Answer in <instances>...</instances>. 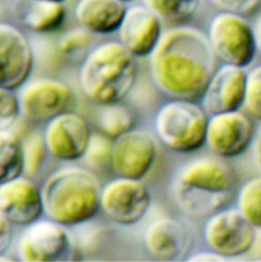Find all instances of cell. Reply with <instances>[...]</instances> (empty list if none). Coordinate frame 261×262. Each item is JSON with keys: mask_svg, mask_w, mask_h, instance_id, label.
<instances>
[{"mask_svg": "<svg viewBox=\"0 0 261 262\" xmlns=\"http://www.w3.org/2000/svg\"><path fill=\"white\" fill-rule=\"evenodd\" d=\"M152 82L172 99L201 102L216 70L207 35L189 26L164 32L149 56Z\"/></svg>", "mask_w": 261, "mask_h": 262, "instance_id": "6da1fadb", "label": "cell"}, {"mask_svg": "<svg viewBox=\"0 0 261 262\" xmlns=\"http://www.w3.org/2000/svg\"><path fill=\"white\" fill-rule=\"evenodd\" d=\"M235 188L236 176L230 165L218 159H201L178 172L172 194L181 211L203 219L226 208Z\"/></svg>", "mask_w": 261, "mask_h": 262, "instance_id": "7a4b0ae2", "label": "cell"}, {"mask_svg": "<svg viewBox=\"0 0 261 262\" xmlns=\"http://www.w3.org/2000/svg\"><path fill=\"white\" fill-rule=\"evenodd\" d=\"M136 59L118 41H107L92 49L79 70L84 96L101 106L121 103L136 84Z\"/></svg>", "mask_w": 261, "mask_h": 262, "instance_id": "3957f363", "label": "cell"}, {"mask_svg": "<svg viewBox=\"0 0 261 262\" xmlns=\"http://www.w3.org/2000/svg\"><path fill=\"white\" fill-rule=\"evenodd\" d=\"M101 191L91 171L78 167L60 168L41 187L44 215L67 228L85 223L101 209Z\"/></svg>", "mask_w": 261, "mask_h": 262, "instance_id": "277c9868", "label": "cell"}, {"mask_svg": "<svg viewBox=\"0 0 261 262\" xmlns=\"http://www.w3.org/2000/svg\"><path fill=\"white\" fill-rule=\"evenodd\" d=\"M209 117L201 104L173 99L157 114V136L170 151L180 154L194 152L206 144Z\"/></svg>", "mask_w": 261, "mask_h": 262, "instance_id": "5b68a950", "label": "cell"}, {"mask_svg": "<svg viewBox=\"0 0 261 262\" xmlns=\"http://www.w3.org/2000/svg\"><path fill=\"white\" fill-rule=\"evenodd\" d=\"M207 36L222 64L247 69L257 56L254 27L241 15L220 12L212 18Z\"/></svg>", "mask_w": 261, "mask_h": 262, "instance_id": "8992f818", "label": "cell"}, {"mask_svg": "<svg viewBox=\"0 0 261 262\" xmlns=\"http://www.w3.org/2000/svg\"><path fill=\"white\" fill-rule=\"evenodd\" d=\"M257 233L237 208H224L208 217L204 237L209 249L228 260L250 252Z\"/></svg>", "mask_w": 261, "mask_h": 262, "instance_id": "52a82bcc", "label": "cell"}, {"mask_svg": "<svg viewBox=\"0 0 261 262\" xmlns=\"http://www.w3.org/2000/svg\"><path fill=\"white\" fill-rule=\"evenodd\" d=\"M17 253L25 262L70 260L75 253V242L67 227L46 217L25 228Z\"/></svg>", "mask_w": 261, "mask_h": 262, "instance_id": "ba28073f", "label": "cell"}, {"mask_svg": "<svg viewBox=\"0 0 261 262\" xmlns=\"http://www.w3.org/2000/svg\"><path fill=\"white\" fill-rule=\"evenodd\" d=\"M150 203V191L141 180L118 177L101 191V209L113 223L121 226L142 220Z\"/></svg>", "mask_w": 261, "mask_h": 262, "instance_id": "9c48e42d", "label": "cell"}, {"mask_svg": "<svg viewBox=\"0 0 261 262\" xmlns=\"http://www.w3.org/2000/svg\"><path fill=\"white\" fill-rule=\"evenodd\" d=\"M35 55L29 39L18 27L0 23V87L16 92L30 79Z\"/></svg>", "mask_w": 261, "mask_h": 262, "instance_id": "30bf717a", "label": "cell"}, {"mask_svg": "<svg viewBox=\"0 0 261 262\" xmlns=\"http://www.w3.org/2000/svg\"><path fill=\"white\" fill-rule=\"evenodd\" d=\"M255 133L251 117L241 110L213 115L209 117L206 145L221 159H234L251 146Z\"/></svg>", "mask_w": 261, "mask_h": 262, "instance_id": "8fae6325", "label": "cell"}, {"mask_svg": "<svg viewBox=\"0 0 261 262\" xmlns=\"http://www.w3.org/2000/svg\"><path fill=\"white\" fill-rule=\"evenodd\" d=\"M18 94L20 111L27 120L47 123L69 111L73 100L70 87L58 79H36L28 82Z\"/></svg>", "mask_w": 261, "mask_h": 262, "instance_id": "7c38bea8", "label": "cell"}, {"mask_svg": "<svg viewBox=\"0 0 261 262\" xmlns=\"http://www.w3.org/2000/svg\"><path fill=\"white\" fill-rule=\"evenodd\" d=\"M92 135L87 120L69 111L46 123L43 137L52 157L62 162H74L84 157Z\"/></svg>", "mask_w": 261, "mask_h": 262, "instance_id": "4fadbf2b", "label": "cell"}, {"mask_svg": "<svg viewBox=\"0 0 261 262\" xmlns=\"http://www.w3.org/2000/svg\"><path fill=\"white\" fill-rule=\"evenodd\" d=\"M156 158V142L151 135L134 128L113 141L111 168L119 178L141 180Z\"/></svg>", "mask_w": 261, "mask_h": 262, "instance_id": "5bb4252c", "label": "cell"}, {"mask_svg": "<svg viewBox=\"0 0 261 262\" xmlns=\"http://www.w3.org/2000/svg\"><path fill=\"white\" fill-rule=\"evenodd\" d=\"M0 213L23 228L39 220L44 215L41 188L25 176L0 184Z\"/></svg>", "mask_w": 261, "mask_h": 262, "instance_id": "9a60e30c", "label": "cell"}, {"mask_svg": "<svg viewBox=\"0 0 261 262\" xmlns=\"http://www.w3.org/2000/svg\"><path fill=\"white\" fill-rule=\"evenodd\" d=\"M247 80L246 69L222 64L209 82L201 106L209 116L241 110L245 100Z\"/></svg>", "mask_w": 261, "mask_h": 262, "instance_id": "2e32d148", "label": "cell"}, {"mask_svg": "<svg viewBox=\"0 0 261 262\" xmlns=\"http://www.w3.org/2000/svg\"><path fill=\"white\" fill-rule=\"evenodd\" d=\"M119 42L136 58L149 57L162 37V19L144 4L127 9L118 30Z\"/></svg>", "mask_w": 261, "mask_h": 262, "instance_id": "e0dca14e", "label": "cell"}, {"mask_svg": "<svg viewBox=\"0 0 261 262\" xmlns=\"http://www.w3.org/2000/svg\"><path fill=\"white\" fill-rule=\"evenodd\" d=\"M144 244L149 254L158 260H178L185 256L190 248V233L182 222L162 217L147 228Z\"/></svg>", "mask_w": 261, "mask_h": 262, "instance_id": "ac0fdd59", "label": "cell"}, {"mask_svg": "<svg viewBox=\"0 0 261 262\" xmlns=\"http://www.w3.org/2000/svg\"><path fill=\"white\" fill-rule=\"evenodd\" d=\"M127 9L121 0H79L75 16L92 34L110 35L119 30Z\"/></svg>", "mask_w": 261, "mask_h": 262, "instance_id": "d6986e66", "label": "cell"}, {"mask_svg": "<svg viewBox=\"0 0 261 262\" xmlns=\"http://www.w3.org/2000/svg\"><path fill=\"white\" fill-rule=\"evenodd\" d=\"M28 1L23 21L31 31L39 34H50L58 31L64 25L67 16L64 3Z\"/></svg>", "mask_w": 261, "mask_h": 262, "instance_id": "ffe728a7", "label": "cell"}, {"mask_svg": "<svg viewBox=\"0 0 261 262\" xmlns=\"http://www.w3.org/2000/svg\"><path fill=\"white\" fill-rule=\"evenodd\" d=\"M23 139L10 130L0 132V184L23 176Z\"/></svg>", "mask_w": 261, "mask_h": 262, "instance_id": "44dd1931", "label": "cell"}, {"mask_svg": "<svg viewBox=\"0 0 261 262\" xmlns=\"http://www.w3.org/2000/svg\"><path fill=\"white\" fill-rule=\"evenodd\" d=\"M103 107L99 117L103 135L114 141L135 128L136 119L128 108L121 103Z\"/></svg>", "mask_w": 261, "mask_h": 262, "instance_id": "7402d4cb", "label": "cell"}, {"mask_svg": "<svg viewBox=\"0 0 261 262\" xmlns=\"http://www.w3.org/2000/svg\"><path fill=\"white\" fill-rule=\"evenodd\" d=\"M236 208L254 228L261 231V176L249 179L240 188Z\"/></svg>", "mask_w": 261, "mask_h": 262, "instance_id": "603a6c76", "label": "cell"}, {"mask_svg": "<svg viewBox=\"0 0 261 262\" xmlns=\"http://www.w3.org/2000/svg\"><path fill=\"white\" fill-rule=\"evenodd\" d=\"M143 4L162 20L180 22L196 13L201 0H142Z\"/></svg>", "mask_w": 261, "mask_h": 262, "instance_id": "cb8c5ba5", "label": "cell"}, {"mask_svg": "<svg viewBox=\"0 0 261 262\" xmlns=\"http://www.w3.org/2000/svg\"><path fill=\"white\" fill-rule=\"evenodd\" d=\"M24 156L23 176L32 179L36 176L46 160L48 150L43 135H31L26 140H23Z\"/></svg>", "mask_w": 261, "mask_h": 262, "instance_id": "d4e9b609", "label": "cell"}, {"mask_svg": "<svg viewBox=\"0 0 261 262\" xmlns=\"http://www.w3.org/2000/svg\"><path fill=\"white\" fill-rule=\"evenodd\" d=\"M92 35L89 30L81 27L72 29L60 38L58 50L68 57L79 56L90 48L93 42Z\"/></svg>", "mask_w": 261, "mask_h": 262, "instance_id": "484cf974", "label": "cell"}, {"mask_svg": "<svg viewBox=\"0 0 261 262\" xmlns=\"http://www.w3.org/2000/svg\"><path fill=\"white\" fill-rule=\"evenodd\" d=\"M250 117L261 122V64L247 72L244 107Z\"/></svg>", "mask_w": 261, "mask_h": 262, "instance_id": "4316f807", "label": "cell"}, {"mask_svg": "<svg viewBox=\"0 0 261 262\" xmlns=\"http://www.w3.org/2000/svg\"><path fill=\"white\" fill-rule=\"evenodd\" d=\"M21 115L18 94L0 87V132L10 130Z\"/></svg>", "mask_w": 261, "mask_h": 262, "instance_id": "83f0119b", "label": "cell"}, {"mask_svg": "<svg viewBox=\"0 0 261 262\" xmlns=\"http://www.w3.org/2000/svg\"><path fill=\"white\" fill-rule=\"evenodd\" d=\"M112 145L113 140L101 133L92 135L89 148L84 157H87L91 165L101 167L108 165L111 168Z\"/></svg>", "mask_w": 261, "mask_h": 262, "instance_id": "f1b7e54d", "label": "cell"}, {"mask_svg": "<svg viewBox=\"0 0 261 262\" xmlns=\"http://www.w3.org/2000/svg\"><path fill=\"white\" fill-rule=\"evenodd\" d=\"M216 9L222 12L235 13L247 17L261 9V0H210Z\"/></svg>", "mask_w": 261, "mask_h": 262, "instance_id": "f546056e", "label": "cell"}, {"mask_svg": "<svg viewBox=\"0 0 261 262\" xmlns=\"http://www.w3.org/2000/svg\"><path fill=\"white\" fill-rule=\"evenodd\" d=\"M13 225L0 213V255L6 254L12 240Z\"/></svg>", "mask_w": 261, "mask_h": 262, "instance_id": "4dcf8cb0", "label": "cell"}, {"mask_svg": "<svg viewBox=\"0 0 261 262\" xmlns=\"http://www.w3.org/2000/svg\"><path fill=\"white\" fill-rule=\"evenodd\" d=\"M190 261H225L227 259L224 258L220 254H216L214 251L209 249L208 251H201L190 256L187 259Z\"/></svg>", "mask_w": 261, "mask_h": 262, "instance_id": "1f68e13d", "label": "cell"}, {"mask_svg": "<svg viewBox=\"0 0 261 262\" xmlns=\"http://www.w3.org/2000/svg\"><path fill=\"white\" fill-rule=\"evenodd\" d=\"M253 157L255 163L261 170V127L255 133L254 139L252 143Z\"/></svg>", "mask_w": 261, "mask_h": 262, "instance_id": "d6a6232c", "label": "cell"}, {"mask_svg": "<svg viewBox=\"0 0 261 262\" xmlns=\"http://www.w3.org/2000/svg\"><path fill=\"white\" fill-rule=\"evenodd\" d=\"M255 36H256L257 55L261 57V16L256 21L254 27Z\"/></svg>", "mask_w": 261, "mask_h": 262, "instance_id": "836d02e7", "label": "cell"}, {"mask_svg": "<svg viewBox=\"0 0 261 262\" xmlns=\"http://www.w3.org/2000/svg\"><path fill=\"white\" fill-rule=\"evenodd\" d=\"M36 1H52V2L64 3L66 0H36Z\"/></svg>", "mask_w": 261, "mask_h": 262, "instance_id": "e575fe53", "label": "cell"}, {"mask_svg": "<svg viewBox=\"0 0 261 262\" xmlns=\"http://www.w3.org/2000/svg\"><path fill=\"white\" fill-rule=\"evenodd\" d=\"M121 1H122V2H124V3H125V4H127V3L132 2V1H134V0H121Z\"/></svg>", "mask_w": 261, "mask_h": 262, "instance_id": "d590c367", "label": "cell"}]
</instances>
